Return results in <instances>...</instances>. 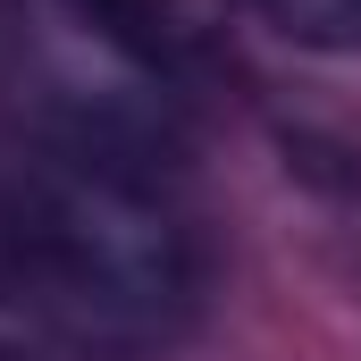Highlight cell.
Instances as JSON below:
<instances>
[{
    "mask_svg": "<svg viewBox=\"0 0 361 361\" xmlns=\"http://www.w3.org/2000/svg\"><path fill=\"white\" fill-rule=\"evenodd\" d=\"M0 361H17V353H0Z\"/></svg>",
    "mask_w": 361,
    "mask_h": 361,
    "instance_id": "6",
    "label": "cell"
},
{
    "mask_svg": "<svg viewBox=\"0 0 361 361\" xmlns=\"http://www.w3.org/2000/svg\"><path fill=\"white\" fill-rule=\"evenodd\" d=\"M294 51H361V0H235Z\"/></svg>",
    "mask_w": 361,
    "mask_h": 361,
    "instance_id": "4",
    "label": "cell"
},
{
    "mask_svg": "<svg viewBox=\"0 0 361 361\" xmlns=\"http://www.w3.org/2000/svg\"><path fill=\"white\" fill-rule=\"evenodd\" d=\"M25 311L101 361L169 353L210 286L177 160H17Z\"/></svg>",
    "mask_w": 361,
    "mask_h": 361,
    "instance_id": "1",
    "label": "cell"
},
{
    "mask_svg": "<svg viewBox=\"0 0 361 361\" xmlns=\"http://www.w3.org/2000/svg\"><path fill=\"white\" fill-rule=\"evenodd\" d=\"M76 8L92 25H109L126 51H143L160 76L193 85L219 59V42H227V8L235 0H76Z\"/></svg>",
    "mask_w": 361,
    "mask_h": 361,
    "instance_id": "3",
    "label": "cell"
},
{
    "mask_svg": "<svg viewBox=\"0 0 361 361\" xmlns=\"http://www.w3.org/2000/svg\"><path fill=\"white\" fill-rule=\"evenodd\" d=\"M25 302V261H17V185L0 177V311Z\"/></svg>",
    "mask_w": 361,
    "mask_h": 361,
    "instance_id": "5",
    "label": "cell"
},
{
    "mask_svg": "<svg viewBox=\"0 0 361 361\" xmlns=\"http://www.w3.org/2000/svg\"><path fill=\"white\" fill-rule=\"evenodd\" d=\"M0 126L17 160H177L185 85L76 0H0Z\"/></svg>",
    "mask_w": 361,
    "mask_h": 361,
    "instance_id": "2",
    "label": "cell"
}]
</instances>
